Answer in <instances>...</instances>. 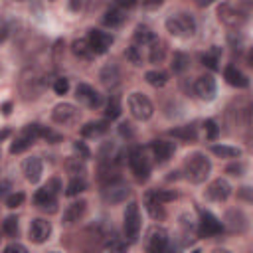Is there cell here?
Segmentation results:
<instances>
[{"instance_id":"cell-1","label":"cell","mask_w":253,"mask_h":253,"mask_svg":"<svg viewBox=\"0 0 253 253\" xmlns=\"http://www.w3.org/2000/svg\"><path fill=\"white\" fill-rule=\"evenodd\" d=\"M210 170H211V162L202 152H194L184 160V174L192 184L206 182V178L210 176Z\"/></svg>"},{"instance_id":"cell-2","label":"cell","mask_w":253,"mask_h":253,"mask_svg":"<svg viewBox=\"0 0 253 253\" xmlns=\"http://www.w3.org/2000/svg\"><path fill=\"white\" fill-rule=\"evenodd\" d=\"M166 30L174 38H192L196 34V20L186 12L172 14L166 18Z\"/></svg>"},{"instance_id":"cell-3","label":"cell","mask_w":253,"mask_h":253,"mask_svg":"<svg viewBox=\"0 0 253 253\" xmlns=\"http://www.w3.org/2000/svg\"><path fill=\"white\" fill-rule=\"evenodd\" d=\"M126 105H128V111L130 115L136 119V121H148L154 113V107L150 103V99L142 93H130L128 99H126Z\"/></svg>"},{"instance_id":"cell-4","label":"cell","mask_w":253,"mask_h":253,"mask_svg":"<svg viewBox=\"0 0 253 253\" xmlns=\"http://www.w3.org/2000/svg\"><path fill=\"white\" fill-rule=\"evenodd\" d=\"M57 192H59V180L53 178V180H49L42 190L36 192V196H34V204H36L40 210L55 211V204H57L55 196H57Z\"/></svg>"},{"instance_id":"cell-5","label":"cell","mask_w":253,"mask_h":253,"mask_svg":"<svg viewBox=\"0 0 253 253\" xmlns=\"http://www.w3.org/2000/svg\"><path fill=\"white\" fill-rule=\"evenodd\" d=\"M42 130H43V126H40V125H36V123L26 125V126L22 128V132L14 138V142H12V146H10V152H12V154H20V152H24L26 148H30V146L34 144V140L42 136Z\"/></svg>"},{"instance_id":"cell-6","label":"cell","mask_w":253,"mask_h":253,"mask_svg":"<svg viewBox=\"0 0 253 253\" xmlns=\"http://www.w3.org/2000/svg\"><path fill=\"white\" fill-rule=\"evenodd\" d=\"M123 231L126 241H136L138 233H140V211H138V204L130 202L125 210V217H123Z\"/></svg>"},{"instance_id":"cell-7","label":"cell","mask_w":253,"mask_h":253,"mask_svg":"<svg viewBox=\"0 0 253 253\" xmlns=\"http://www.w3.org/2000/svg\"><path fill=\"white\" fill-rule=\"evenodd\" d=\"M79 117H81V111L75 105H71V103H59L51 111V121L57 123V125H63V126L77 125L79 123Z\"/></svg>"},{"instance_id":"cell-8","label":"cell","mask_w":253,"mask_h":253,"mask_svg":"<svg viewBox=\"0 0 253 253\" xmlns=\"http://www.w3.org/2000/svg\"><path fill=\"white\" fill-rule=\"evenodd\" d=\"M128 166H130L132 174L136 176V180H146L150 174V162H148L144 150H140V148H132L128 152Z\"/></svg>"},{"instance_id":"cell-9","label":"cell","mask_w":253,"mask_h":253,"mask_svg":"<svg viewBox=\"0 0 253 253\" xmlns=\"http://www.w3.org/2000/svg\"><path fill=\"white\" fill-rule=\"evenodd\" d=\"M217 18L227 28H241L245 24V20H247L245 18V12H241L239 8H235V6L227 4V2L217 8Z\"/></svg>"},{"instance_id":"cell-10","label":"cell","mask_w":253,"mask_h":253,"mask_svg":"<svg viewBox=\"0 0 253 253\" xmlns=\"http://www.w3.org/2000/svg\"><path fill=\"white\" fill-rule=\"evenodd\" d=\"M166 245H168V231H166L164 227L154 225V227H150V229L146 231V239H144L146 251H150V253H160V251L166 249Z\"/></svg>"},{"instance_id":"cell-11","label":"cell","mask_w":253,"mask_h":253,"mask_svg":"<svg viewBox=\"0 0 253 253\" xmlns=\"http://www.w3.org/2000/svg\"><path fill=\"white\" fill-rule=\"evenodd\" d=\"M128 196H130V188H128L126 184L119 182V180L107 184L105 190H103V200H105L107 204H121V202H125Z\"/></svg>"},{"instance_id":"cell-12","label":"cell","mask_w":253,"mask_h":253,"mask_svg":"<svg viewBox=\"0 0 253 253\" xmlns=\"http://www.w3.org/2000/svg\"><path fill=\"white\" fill-rule=\"evenodd\" d=\"M200 235L204 237H213V235H219L223 231V223L210 211H202L200 215V227H198Z\"/></svg>"},{"instance_id":"cell-13","label":"cell","mask_w":253,"mask_h":253,"mask_svg":"<svg viewBox=\"0 0 253 253\" xmlns=\"http://www.w3.org/2000/svg\"><path fill=\"white\" fill-rule=\"evenodd\" d=\"M75 97H77L79 103H83V105L89 107V109H97V107H101V103H103L101 95H99L91 85H87V83H79V85H77Z\"/></svg>"},{"instance_id":"cell-14","label":"cell","mask_w":253,"mask_h":253,"mask_svg":"<svg viewBox=\"0 0 253 253\" xmlns=\"http://www.w3.org/2000/svg\"><path fill=\"white\" fill-rule=\"evenodd\" d=\"M194 91L196 95L202 99V101H211L217 93V85H215V79L211 75H202L196 79L194 83Z\"/></svg>"},{"instance_id":"cell-15","label":"cell","mask_w":253,"mask_h":253,"mask_svg":"<svg viewBox=\"0 0 253 253\" xmlns=\"http://www.w3.org/2000/svg\"><path fill=\"white\" fill-rule=\"evenodd\" d=\"M251 115H253V105L247 101H235V111L229 109L227 113V117H231L235 126H247L251 121Z\"/></svg>"},{"instance_id":"cell-16","label":"cell","mask_w":253,"mask_h":253,"mask_svg":"<svg viewBox=\"0 0 253 253\" xmlns=\"http://www.w3.org/2000/svg\"><path fill=\"white\" fill-rule=\"evenodd\" d=\"M206 194H208V198L213 200V202H225V200L231 196V186H229L227 180L217 178V180H213V182L208 186Z\"/></svg>"},{"instance_id":"cell-17","label":"cell","mask_w":253,"mask_h":253,"mask_svg":"<svg viewBox=\"0 0 253 253\" xmlns=\"http://www.w3.org/2000/svg\"><path fill=\"white\" fill-rule=\"evenodd\" d=\"M28 233H30V239H32L34 243H43V241L51 235V223H49L47 219H42V217L32 219Z\"/></svg>"},{"instance_id":"cell-18","label":"cell","mask_w":253,"mask_h":253,"mask_svg":"<svg viewBox=\"0 0 253 253\" xmlns=\"http://www.w3.org/2000/svg\"><path fill=\"white\" fill-rule=\"evenodd\" d=\"M42 172H43V164H42V160H40L38 156H30V158L24 160V164H22V174H24V178H26L28 182L36 184V182L42 178Z\"/></svg>"},{"instance_id":"cell-19","label":"cell","mask_w":253,"mask_h":253,"mask_svg":"<svg viewBox=\"0 0 253 253\" xmlns=\"http://www.w3.org/2000/svg\"><path fill=\"white\" fill-rule=\"evenodd\" d=\"M87 40H89L95 53H105L113 43V36L107 34V32H101V30H91Z\"/></svg>"},{"instance_id":"cell-20","label":"cell","mask_w":253,"mask_h":253,"mask_svg":"<svg viewBox=\"0 0 253 253\" xmlns=\"http://www.w3.org/2000/svg\"><path fill=\"white\" fill-rule=\"evenodd\" d=\"M144 204H146V210H148V213H150L152 219H164V217H166L164 206H162V202L154 196V192H146V194H144Z\"/></svg>"},{"instance_id":"cell-21","label":"cell","mask_w":253,"mask_h":253,"mask_svg":"<svg viewBox=\"0 0 253 253\" xmlns=\"http://www.w3.org/2000/svg\"><path fill=\"white\" fill-rule=\"evenodd\" d=\"M85 210H87V202H85V200L73 202V204L67 206V210L63 211V223H75V221H79V219L85 215Z\"/></svg>"},{"instance_id":"cell-22","label":"cell","mask_w":253,"mask_h":253,"mask_svg":"<svg viewBox=\"0 0 253 253\" xmlns=\"http://www.w3.org/2000/svg\"><path fill=\"white\" fill-rule=\"evenodd\" d=\"M223 77H225V81H227L231 87H237V89H245V87L249 85L247 77H245L237 67H233V65H227V67L223 69Z\"/></svg>"},{"instance_id":"cell-23","label":"cell","mask_w":253,"mask_h":253,"mask_svg":"<svg viewBox=\"0 0 253 253\" xmlns=\"http://www.w3.org/2000/svg\"><path fill=\"white\" fill-rule=\"evenodd\" d=\"M150 148H152V154L158 162H166L174 154V144L168 142V140H154L150 144Z\"/></svg>"},{"instance_id":"cell-24","label":"cell","mask_w":253,"mask_h":253,"mask_svg":"<svg viewBox=\"0 0 253 253\" xmlns=\"http://www.w3.org/2000/svg\"><path fill=\"white\" fill-rule=\"evenodd\" d=\"M119 79H121V71L115 63H109L101 69V81L105 87H115L119 83Z\"/></svg>"},{"instance_id":"cell-25","label":"cell","mask_w":253,"mask_h":253,"mask_svg":"<svg viewBox=\"0 0 253 253\" xmlns=\"http://www.w3.org/2000/svg\"><path fill=\"white\" fill-rule=\"evenodd\" d=\"M125 10L123 8H119V6H113V8H109L107 12H105V18H103V24L105 26H111V28H117V26H121L123 22H125Z\"/></svg>"},{"instance_id":"cell-26","label":"cell","mask_w":253,"mask_h":253,"mask_svg":"<svg viewBox=\"0 0 253 253\" xmlns=\"http://www.w3.org/2000/svg\"><path fill=\"white\" fill-rule=\"evenodd\" d=\"M156 40V34L148 28V26H136V30H134V43H138L140 47H144V45H150L152 42Z\"/></svg>"},{"instance_id":"cell-27","label":"cell","mask_w":253,"mask_h":253,"mask_svg":"<svg viewBox=\"0 0 253 253\" xmlns=\"http://www.w3.org/2000/svg\"><path fill=\"white\" fill-rule=\"evenodd\" d=\"M71 51H73V55L75 57H79V59H91L93 57V47H91V43H89V40H75L73 43H71Z\"/></svg>"},{"instance_id":"cell-28","label":"cell","mask_w":253,"mask_h":253,"mask_svg":"<svg viewBox=\"0 0 253 253\" xmlns=\"http://www.w3.org/2000/svg\"><path fill=\"white\" fill-rule=\"evenodd\" d=\"M225 221H227V227H229L231 231H243V229L247 227L245 215H243L241 211H237V210H229V211L225 213Z\"/></svg>"},{"instance_id":"cell-29","label":"cell","mask_w":253,"mask_h":253,"mask_svg":"<svg viewBox=\"0 0 253 253\" xmlns=\"http://www.w3.org/2000/svg\"><path fill=\"white\" fill-rule=\"evenodd\" d=\"M170 134H172L174 138H180V140H186V142H194L196 136H198L194 125H184V126H178V128H172Z\"/></svg>"},{"instance_id":"cell-30","label":"cell","mask_w":253,"mask_h":253,"mask_svg":"<svg viewBox=\"0 0 253 253\" xmlns=\"http://www.w3.org/2000/svg\"><path fill=\"white\" fill-rule=\"evenodd\" d=\"M210 150H211L215 156H219V158H237V156H241V148H237V146H227V144H213Z\"/></svg>"},{"instance_id":"cell-31","label":"cell","mask_w":253,"mask_h":253,"mask_svg":"<svg viewBox=\"0 0 253 253\" xmlns=\"http://www.w3.org/2000/svg\"><path fill=\"white\" fill-rule=\"evenodd\" d=\"M107 121H97V123H87L83 128H81V134L83 136H99L103 132H107Z\"/></svg>"},{"instance_id":"cell-32","label":"cell","mask_w":253,"mask_h":253,"mask_svg":"<svg viewBox=\"0 0 253 253\" xmlns=\"http://www.w3.org/2000/svg\"><path fill=\"white\" fill-rule=\"evenodd\" d=\"M219 47H211L210 51H206L204 55H202V63L206 65V67H210L211 71H215V69H219Z\"/></svg>"},{"instance_id":"cell-33","label":"cell","mask_w":253,"mask_h":253,"mask_svg":"<svg viewBox=\"0 0 253 253\" xmlns=\"http://www.w3.org/2000/svg\"><path fill=\"white\" fill-rule=\"evenodd\" d=\"M172 71L174 73H184L186 69H188V65H190V59H188V55L186 53H182V51H176L174 55H172Z\"/></svg>"},{"instance_id":"cell-34","label":"cell","mask_w":253,"mask_h":253,"mask_svg":"<svg viewBox=\"0 0 253 253\" xmlns=\"http://www.w3.org/2000/svg\"><path fill=\"white\" fill-rule=\"evenodd\" d=\"M85 180L81 178V176H73L71 180H69V184H67V188H65V194L67 196H77V194H81L83 190H85Z\"/></svg>"},{"instance_id":"cell-35","label":"cell","mask_w":253,"mask_h":253,"mask_svg":"<svg viewBox=\"0 0 253 253\" xmlns=\"http://www.w3.org/2000/svg\"><path fill=\"white\" fill-rule=\"evenodd\" d=\"M148 57H150L152 63H160V61L164 59V43H162L158 38L150 43V55H148Z\"/></svg>"},{"instance_id":"cell-36","label":"cell","mask_w":253,"mask_h":253,"mask_svg":"<svg viewBox=\"0 0 253 253\" xmlns=\"http://www.w3.org/2000/svg\"><path fill=\"white\" fill-rule=\"evenodd\" d=\"M144 79H146L152 87H164L166 81H168V75H166L164 71H148V73L144 75Z\"/></svg>"},{"instance_id":"cell-37","label":"cell","mask_w":253,"mask_h":253,"mask_svg":"<svg viewBox=\"0 0 253 253\" xmlns=\"http://www.w3.org/2000/svg\"><path fill=\"white\" fill-rule=\"evenodd\" d=\"M125 55H126V59H128L130 63H134V65H142V51H140V45H138V43L128 45Z\"/></svg>"},{"instance_id":"cell-38","label":"cell","mask_w":253,"mask_h":253,"mask_svg":"<svg viewBox=\"0 0 253 253\" xmlns=\"http://www.w3.org/2000/svg\"><path fill=\"white\" fill-rule=\"evenodd\" d=\"M2 231L8 235V237H16L18 233V219L14 215H8L4 221H2Z\"/></svg>"},{"instance_id":"cell-39","label":"cell","mask_w":253,"mask_h":253,"mask_svg":"<svg viewBox=\"0 0 253 253\" xmlns=\"http://www.w3.org/2000/svg\"><path fill=\"white\" fill-rule=\"evenodd\" d=\"M204 130H206V138L208 140H215L217 134H219V126H217V123L213 119H208L204 123Z\"/></svg>"},{"instance_id":"cell-40","label":"cell","mask_w":253,"mask_h":253,"mask_svg":"<svg viewBox=\"0 0 253 253\" xmlns=\"http://www.w3.org/2000/svg\"><path fill=\"white\" fill-rule=\"evenodd\" d=\"M65 168H67V172L73 174V176H81V174L85 172V166H83V162H79V158H69V160L65 162Z\"/></svg>"},{"instance_id":"cell-41","label":"cell","mask_w":253,"mask_h":253,"mask_svg":"<svg viewBox=\"0 0 253 253\" xmlns=\"http://www.w3.org/2000/svg\"><path fill=\"white\" fill-rule=\"evenodd\" d=\"M24 200H26V196H24L22 192H14V194H10V196L6 198V208H10V210L20 208V206L24 204Z\"/></svg>"},{"instance_id":"cell-42","label":"cell","mask_w":253,"mask_h":253,"mask_svg":"<svg viewBox=\"0 0 253 253\" xmlns=\"http://www.w3.org/2000/svg\"><path fill=\"white\" fill-rule=\"evenodd\" d=\"M121 115V105H119V101L117 99H111L109 103H107V111H105V117L107 119H117Z\"/></svg>"},{"instance_id":"cell-43","label":"cell","mask_w":253,"mask_h":253,"mask_svg":"<svg viewBox=\"0 0 253 253\" xmlns=\"http://www.w3.org/2000/svg\"><path fill=\"white\" fill-rule=\"evenodd\" d=\"M53 91H55L57 95H65V93L69 91V81H67L65 77H57L55 83H53Z\"/></svg>"},{"instance_id":"cell-44","label":"cell","mask_w":253,"mask_h":253,"mask_svg":"<svg viewBox=\"0 0 253 253\" xmlns=\"http://www.w3.org/2000/svg\"><path fill=\"white\" fill-rule=\"evenodd\" d=\"M237 198L243 202H251L253 204V186H241L237 190Z\"/></svg>"},{"instance_id":"cell-45","label":"cell","mask_w":253,"mask_h":253,"mask_svg":"<svg viewBox=\"0 0 253 253\" xmlns=\"http://www.w3.org/2000/svg\"><path fill=\"white\" fill-rule=\"evenodd\" d=\"M154 196L162 202V204H166V202H172L174 198H176V194L174 192H168V190H154Z\"/></svg>"},{"instance_id":"cell-46","label":"cell","mask_w":253,"mask_h":253,"mask_svg":"<svg viewBox=\"0 0 253 253\" xmlns=\"http://www.w3.org/2000/svg\"><path fill=\"white\" fill-rule=\"evenodd\" d=\"M73 150H75V152L79 154V158H83V160L91 156V152H89V148H87V146H85L83 142H79V140H77V142H73Z\"/></svg>"},{"instance_id":"cell-47","label":"cell","mask_w":253,"mask_h":253,"mask_svg":"<svg viewBox=\"0 0 253 253\" xmlns=\"http://www.w3.org/2000/svg\"><path fill=\"white\" fill-rule=\"evenodd\" d=\"M243 170H245V166H243V164H229V166L225 168V172H227V174H231V176H241V174H243Z\"/></svg>"},{"instance_id":"cell-48","label":"cell","mask_w":253,"mask_h":253,"mask_svg":"<svg viewBox=\"0 0 253 253\" xmlns=\"http://www.w3.org/2000/svg\"><path fill=\"white\" fill-rule=\"evenodd\" d=\"M105 249H111V251H123V249H126V243H121V241L113 239V241L105 243Z\"/></svg>"},{"instance_id":"cell-49","label":"cell","mask_w":253,"mask_h":253,"mask_svg":"<svg viewBox=\"0 0 253 253\" xmlns=\"http://www.w3.org/2000/svg\"><path fill=\"white\" fill-rule=\"evenodd\" d=\"M26 253V247L22 245V243H10V245H6L4 247V253Z\"/></svg>"},{"instance_id":"cell-50","label":"cell","mask_w":253,"mask_h":253,"mask_svg":"<svg viewBox=\"0 0 253 253\" xmlns=\"http://www.w3.org/2000/svg\"><path fill=\"white\" fill-rule=\"evenodd\" d=\"M113 4L119 6V8H123V10H130V8L136 6V0H113Z\"/></svg>"},{"instance_id":"cell-51","label":"cell","mask_w":253,"mask_h":253,"mask_svg":"<svg viewBox=\"0 0 253 253\" xmlns=\"http://www.w3.org/2000/svg\"><path fill=\"white\" fill-rule=\"evenodd\" d=\"M119 132H121L123 136H130V134H132V130H130V125H128V123H123V125L119 126Z\"/></svg>"},{"instance_id":"cell-52","label":"cell","mask_w":253,"mask_h":253,"mask_svg":"<svg viewBox=\"0 0 253 253\" xmlns=\"http://www.w3.org/2000/svg\"><path fill=\"white\" fill-rule=\"evenodd\" d=\"M162 2H164V0H144V4H146L148 8H158Z\"/></svg>"},{"instance_id":"cell-53","label":"cell","mask_w":253,"mask_h":253,"mask_svg":"<svg viewBox=\"0 0 253 253\" xmlns=\"http://www.w3.org/2000/svg\"><path fill=\"white\" fill-rule=\"evenodd\" d=\"M69 8L71 10H79L81 8V0H69Z\"/></svg>"},{"instance_id":"cell-54","label":"cell","mask_w":253,"mask_h":253,"mask_svg":"<svg viewBox=\"0 0 253 253\" xmlns=\"http://www.w3.org/2000/svg\"><path fill=\"white\" fill-rule=\"evenodd\" d=\"M10 111H12V103H4L2 105V115H10Z\"/></svg>"},{"instance_id":"cell-55","label":"cell","mask_w":253,"mask_h":253,"mask_svg":"<svg viewBox=\"0 0 253 253\" xmlns=\"http://www.w3.org/2000/svg\"><path fill=\"white\" fill-rule=\"evenodd\" d=\"M8 188H10V184H8V180H4V182H2V192L6 194V192H8Z\"/></svg>"},{"instance_id":"cell-56","label":"cell","mask_w":253,"mask_h":253,"mask_svg":"<svg viewBox=\"0 0 253 253\" xmlns=\"http://www.w3.org/2000/svg\"><path fill=\"white\" fill-rule=\"evenodd\" d=\"M211 2H213V0H198L200 6H208V4H211Z\"/></svg>"},{"instance_id":"cell-57","label":"cell","mask_w":253,"mask_h":253,"mask_svg":"<svg viewBox=\"0 0 253 253\" xmlns=\"http://www.w3.org/2000/svg\"><path fill=\"white\" fill-rule=\"evenodd\" d=\"M249 63L253 65V47H251V51H249Z\"/></svg>"}]
</instances>
